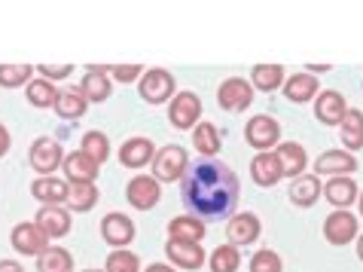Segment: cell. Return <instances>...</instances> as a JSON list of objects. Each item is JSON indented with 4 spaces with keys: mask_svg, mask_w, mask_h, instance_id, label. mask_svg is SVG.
I'll list each match as a JSON object with an SVG mask.
<instances>
[{
    "mask_svg": "<svg viewBox=\"0 0 363 272\" xmlns=\"http://www.w3.org/2000/svg\"><path fill=\"white\" fill-rule=\"evenodd\" d=\"M238 196H241L238 175L226 163H217V159L189 163L186 175L180 178V199L201 220L232 217L238 208Z\"/></svg>",
    "mask_w": 363,
    "mask_h": 272,
    "instance_id": "cell-1",
    "label": "cell"
},
{
    "mask_svg": "<svg viewBox=\"0 0 363 272\" xmlns=\"http://www.w3.org/2000/svg\"><path fill=\"white\" fill-rule=\"evenodd\" d=\"M153 178L159 184H171V180H180L189 168V153L180 144H168V147H159L156 156H153Z\"/></svg>",
    "mask_w": 363,
    "mask_h": 272,
    "instance_id": "cell-2",
    "label": "cell"
},
{
    "mask_svg": "<svg viewBox=\"0 0 363 272\" xmlns=\"http://www.w3.org/2000/svg\"><path fill=\"white\" fill-rule=\"evenodd\" d=\"M138 92L147 104H165L177 95V83L165 67H150V70H144V77L138 80Z\"/></svg>",
    "mask_w": 363,
    "mask_h": 272,
    "instance_id": "cell-3",
    "label": "cell"
},
{
    "mask_svg": "<svg viewBox=\"0 0 363 272\" xmlns=\"http://www.w3.org/2000/svg\"><path fill=\"white\" fill-rule=\"evenodd\" d=\"M245 141L257 150V153H269V150H275L281 144V126H278V119L269 116V114L250 116L247 126H245Z\"/></svg>",
    "mask_w": 363,
    "mask_h": 272,
    "instance_id": "cell-4",
    "label": "cell"
},
{
    "mask_svg": "<svg viewBox=\"0 0 363 272\" xmlns=\"http://www.w3.org/2000/svg\"><path fill=\"white\" fill-rule=\"evenodd\" d=\"M28 163H31V168L37 171V178H49L62 168L65 150L55 138H37L31 144V150H28Z\"/></svg>",
    "mask_w": 363,
    "mask_h": 272,
    "instance_id": "cell-5",
    "label": "cell"
},
{
    "mask_svg": "<svg viewBox=\"0 0 363 272\" xmlns=\"http://www.w3.org/2000/svg\"><path fill=\"white\" fill-rule=\"evenodd\" d=\"M217 104L226 110V114H245V110L254 104V86L245 77H229L220 83L217 89Z\"/></svg>",
    "mask_w": 363,
    "mask_h": 272,
    "instance_id": "cell-6",
    "label": "cell"
},
{
    "mask_svg": "<svg viewBox=\"0 0 363 272\" xmlns=\"http://www.w3.org/2000/svg\"><path fill=\"white\" fill-rule=\"evenodd\" d=\"M201 119V98L196 92H177L171 98V107H168V123L180 129V132H189L196 129Z\"/></svg>",
    "mask_w": 363,
    "mask_h": 272,
    "instance_id": "cell-7",
    "label": "cell"
},
{
    "mask_svg": "<svg viewBox=\"0 0 363 272\" xmlns=\"http://www.w3.org/2000/svg\"><path fill=\"white\" fill-rule=\"evenodd\" d=\"M125 199H128L132 208L150 211V208H156L159 202H162V187H159V180L153 175H135L125 187Z\"/></svg>",
    "mask_w": 363,
    "mask_h": 272,
    "instance_id": "cell-8",
    "label": "cell"
},
{
    "mask_svg": "<svg viewBox=\"0 0 363 272\" xmlns=\"http://www.w3.org/2000/svg\"><path fill=\"white\" fill-rule=\"evenodd\" d=\"M263 236V224L254 211H235L226 224V239L229 245L235 248H245V245H254V241Z\"/></svg>",
    "mask_w": 363,
    "mask_h": 272,
    "instance_id": "cell-9",
    "label": "cell"
},
{
    "mask_svg": "<svg viewBox=\"0 0 363 272\" xmlns=\"http://www.w3.org/2000/svg\"><path fill=\"white\" fill-rule=\"evenodd\" d=\"M9 241H13L16 254H25V257H40L49 248V239L43 236V229H40L34 220H22V224H16L13 233H9Z\"/></svg>",
    "mask_w": 363,
    "mask_h": 272,
    "instance_id": "cell-10",
    "label": "cell"
},
{
    "mask_svg": "<svg viewBox=\"0 0 363 272\" xmlns=\"http://www.w3.org/2000/svg\"><path fill=\"white\" fill-rule=\"evenodd\" d=\"M311 175H330V178H351L357 171V159L354 153H348V150H324L315 163H311Z\"/></svg>",
    "mask_w": 363,
    "mask_h": 272,
    "instance_id": "cell-11",
    "label": "cell"
},
{
    "mask_svg": "<svg viewBox=\"0 0 363 272\" xmlns=\"http://www.w3.org/2000/svg\"><path fill=\"white\" fill-rule=\"evenodd\" d=\"M101 239H104L113 251L128 248L135 241V220L128 214H123V211H113V214H107L101 220Z\"/></svg>",
    "mask_w": 363,
    "mask_h": 272,
    "instance_id": "cell-12",
    "label": "cell"
},
{
    "mask_svg": "<svg viewBox=\"0 0 363 272\" xmlns=\"http://www.w3.org/2000/svg\"><path fill=\"white\" fill-rule=\"evenodd\" d=\"M324 236H327L330 245H336V248L348 245V241L357 239V217L351 214V211H342V208L330 211L327 220H324Z\"/></svg>",
    "mask_w": 363,
    "mask_h": 272,
    "instance_id": "cell-13",
    "label": "cell"
},
{
    "mask_svg": "<svg viewBox=\"0 0 363 272\" xmlns=\"http://www.w3.org/2000/svg\"><path fill=\"white\" fill-rule=\"evenodd\" d=\"M34 224L43 229V236L49 241L65 239L70 233V208H65V205H43L34 214Z\"/></svg>",
    "mask_w": 363,
    "mask_h": 272,
    "instance_id": "cell-14",
    "label": "cell"
},
{
    "mask_svg": "<svg viewBox=\"0 0 363 272\" xmlns=\"http://www.w3.org/2000/svg\"><path fill=\"white\" fill-rule=\"evenodd\" d=\"M165 257L171 260V266H177V269H201L208 263L205 248L196 245V241H174V239H168Z\"/></svg>",
    "mask_w": 363,
    "mask_h": 272,
    "instance_id": "cell-15",
    "label": "cell"
},
{
    "mask_svg": "<svg viewBox=\"0 0 363 272\" xmlns=\"http://www.w3.org/2000/svg\"><path fill=\"white\" fill-rule=\"evenodd\" d=\"M275 156H278V163H281V175L284 178H299V175H306V168H308V153H306V147L296 144V141H281V144L275 147Z\"/></svg>",
    "mask_w": 363,
    "mask_h": 272,
    "instance_id": "cell-16",
    "label": "cell"
},
{
    "mask_svg": "<svg viewBox=\"0 0 363 272\" xmlns=\"http://www.w3.org/2000/svg\"><path fill=\"white\" fill-rule=\"evenodd\" d=\"M345 114H348V104H345V98H342V92H336V89H324V92H318V98H315L318 123L339 126L342 119H345Z\"/></svg>",
    "mask_w": 363,
    "mask_h": 272,
    "instance_id": "cell-17",
    "label": "cell"
},
{
    "mask_svg": "<svg viewBox=\"0 0 363 272\" xmlns=\"http://www.w3.org/2000/svg\"><path fill=\"white\" fill-rule=\"evenodd\" d=\"M65 178H67V184H95V178H98V171L101 165L92 163L83 150H74V153H67L65 156Z\"/></svg>",
    "mask_w": 363,
    "mask_h": 272,
    "instance_id": "cell-18",
    "label": "cell"
},
{
    "mask_svg": "<svg viewBox=\"0 0 363 272\" xmlns=\"http://www.w3.org/2000/svg\"><path fill=\"white\" fill-rule=\"evenodd\" d=\"M153 156H156V147H153V141L150 138H128L123 147H119V165H125V168H144L147 163H153Z\"/></svg>",
    "mask_w": 363,
    "mask_h": 272,
    "instance_id": "cell-19",
    "label": "cell"
},
{
    "mask_svg": "<svg viewBox=\"0 0 363 272\" xmlns=\"http://www.w3.org/2000/svg\"><path fill=\"white\" fill-rule=\"evenodd\" d=\"M250 178H254V184L263 187V190H272L281 178H284L281 175V163H278L275 150H269V153H257L254 159H250Z\"/></svg>",
    "mask_w": 363,
    "mask_h": 272,
    "instance_id": "cell-20",
    "label": "cell"
},
{
    "mask_svg": "<svg viewBox=\"0 0 363 272\" xmlns=\"http://www.w3.org/2000/svg\"><path fill=\"white\" fill-rule=\"evenodd\" d=\"M31 196L37 199V202H43V205H65L67 196H70V184L62 180V178H55V175L37 178L31 184Z\"/></svg>",
    "mask_w": 363,
    "mask_h": 272,
    "instance_id": "cell-21",
    "label": "cell"
},
{
    "mask_svg": "<svg viewBox=\"0 0 363 272\" xmlns=\"http://www.w3.org/2000/svg\"><path fill=\"white\" fill-rule=\"evenodd\" d=\"M79 92L86 95V102L101 104L113 92V83H110V77L101 70V65H86V77H83V83H79Z\"/></svg>",
    "mask_w": 363,
    "mask_h": 272,
    "instance_id": "cell-22",
    "label": "cell"
},
{
    "mask_svg": "<svg viewBox=\"0 0 363 272\" xmlns=\"http://www.w3.org/2000/svg\"><path fill=\"white\" fill-rule=\"evenodd\" d=\"M284 95H287V102H294V104H306V102H315L318 98V89H320V83H318V77L315 74H294V77H287L284 80Z\"/></svg>",
    "mask_w": 363,
    "mask_h": 272,
    "instance_id": "cell-23",
    "label": "cell"
},
{
    "mask_svg": "<svg viewBox=\"0 0 363 272\" xmlns=\"http://www.w3.org/2000/svg\"><path fill=\"white\" fill-rule=\"evenodd\" d=\"M324 193V184H320L318 175H299L290 180V202L296 208H311Z\"/></svg>",
    "mask_w": 363,
    "mask_h": 272,
    "instance_id": "cell-24",
    "label": "cell"
},
{
    "mask_svg": "<svg viewBox=\"0 0 363 272\" xmlns=\"http://www.w3.org/2000/svg\"><path fill=\"white\" fill-rule=\"evenodd\" d=\"M324 196H327V202H330L333 208L348 211L351 205L357 202L360 190H357V184H354L351 178H330L327 184H324Z\"/></svg>",
    "mask_w": 363,
    "mask_h": 272,
    "instance_id": "cell-25",
    "label": "cell"
},
{
    "mask_svg": "<svg viewBox=\"0 0 363 272\" xmlns=\"http://www.w3.org/2000/svg\"><path fill=\"white\" fill-rule=\"evenodd\" d=\"M86 107H89V102H86V95L79 92V86H74V89H58V98H55V114L62 116V119H83L86 116Z\"/></svg>",
    "mask_w": 363,
    "mask_h": 272,
    "instance_id": "cell-26",
    "label": "cell"
},
{
    "mask_svg": "<svg viewBox=\"0 0 363 272\" xmlns=\"http://www.w3.org/2000/svg\"><path fill=\"white\" fill-rule=\"evenodd\" d=\"M168 236L174 241H196V245H201V239H205V220L196 214H177L168 224Z\"/></svg>",
    "mask_w": 363,
    "mask_h": 272,
    "instance_id": "cell-27",
    "label": "cell"
},
{
    "mask_svg": "<svg viewBox=\"0 0 363 272\" xmlns=\"http://www.w3.org/2000/svg\"><path fill=\"white\" fill-rule=\"evenodd\" d=\"M193 147H196V153L199 156H205V159H214L220 150H223V138H220V129L214 123H199L193 129Z\"/></svg>",
    "mask_w": 363,
    "mask_h": 272,
    "instance_id": "cell-28",
    "label": "cell"
},
{
    "mask_svg": "<svg viewBox=\"0 0 363 272\" xmlns=\"http://www.w3.org/2000/svg\"><path fill=\"white\" fill-rule=\"evenodd\" d=\"M284 67L281 65H254L250 67V86H254V92H275V89L284 86Z\"/></svg>",
    "mask_w": 363,
    "mask_h": 272,
    "instance_id": "cell-29",
    "label": "cell"
},
{
    "mask_svg": "<svg viewBox=\"0 0 363 272\" xmlns=\"http://www.w3.org/2000/svg\"><path fill=\"white\" fill-rule=\"evenodd\" d=\"M342 129V144L351 153V150H363V110L357 107H348L345 119L339 123Z\"/></svg>",
    "mask_w": 363,
    "mask_h": 272,
    "instance_id": "cell-30",
    "label": "cell"
},
{
    "mask_svg": "<svg viewBox=\"0 0 363 272\" xmlns=\"http://www.w3.org/2000/svg\"><path fill=\"white\" fill-rule=\"evenodd\" d=\"M37 272H74V257L62 245H49L37 257Z\"/></svg>",
    "mask_w": 363,
    "mask_h": 272,
    "instance_id": "cell-31",
    "label": "cell"
},
{
    "mask_svg": "<svg viewBox=\"0 0 363 272\" xmlns=\"http://www.w3.org/2000/svg\"><path fill=\"white\" fill-rule=\"evenodd\" d=\"M208 266L211 272H238L241 266V251L235 245H217L214 251H211V257H208Z\"/></svg>",
    "mask_w": 363,
    "mask_h": 272,
    "instance_id": "cell-32",
    "label": "cell"
},
{
    "mask_svg": "<svg viewBox=\"0 0 363 272\" xmlns=\"http://www.w3.org/2000/svg\"><path fill=\"white\" fill-rule=\"evenodd\" d=\"M25 95H28V102H31V107H55L58 89H55V83L37 77V80H31V83L25 86Z\"/></svg>",
    "mask_w": 363,
    "mask_h": 272,
    "instance_id": "cell-33",
    "label": "cell"
},
{
    "mask_svg": "<svg viewBox=\"0 0 363 272\" xmlns=\"http://www.w3.org/2000/svg\"><path fill=\"white\" fill-rule=\"evenodd\" d=\"M98 187L95 184H70V196H67V205L70 211H77V214H86V211H92L98 205Z\"/></svg>",
    "mask_w": 363,
    "mask_h": 272,
    "instance_id": "cell-34",
    "label": "cell"
},
{
    "mask_svg": "<svg viewBox=\"0 0 363 272\" xmlns=\"http://www.w3.org/2000/svg\"><path fill=\"white\" fill-rule=\"evenodd\" d=\"M104 272H140V257L128 248L110 251L104 260Z\"/></svg>",
    "mask_w": 363,
    "mask_h": 272,
    "instance_id": "cell-35",
    "label": "cell"
},
{
    "mask_svg": "<svg viewBox=\"0 0 363 272\" xmlns=\"http://www.w3.org/2000/svg\"><path fill=\"white\" fill-rule=\"evenodd\" d=\"M83 153L92 159V163H107V156H110V141H107V135L104 132H86L83 135Z\"/></svg>",
    "mask_w": 363,
    "mask_h": 272,
    "instance_id": "cell-36",
    "label": "cell"
},
{
    "mask_svg": "<svg viewBox=\"0 0 363 272\" xmlns=\"http://www.w3.org/2000/svg\"><path fill=\"white\" fill-rule=\"evenodd\" d=\"M31 74H34V65H0V86L4 89L28 86Z\"/></svg>",
    "mask_w": 363,
    "mask_h": 272,
    "instance_id": "cell-37",
    "label": "cell"
},
{
    "mask_svg": "<svg viewBox=\"0 0 363 272\" xmlns=\"http://www.w3.org/2000/svg\"><path fill=\"white\" fill-rule=\"evenodd\" d=\"M250 272H284V263L275 251L269 248H259L254 257H250Z\"/></svg>",
    "mask_w": 363,
    "mask_h": 272,
    "instance_id": "cell-38",
    "label": "cell"
},
{
    "mask_svg": "<svg viewBox=\"0 0 363 272\" xmlns=\"http://www.w3.org/2000/svg\"><path fill=\"white\" fill-rule=\"evenodd\" d=\"M107 77H113L116 83H135L144 77V65H101Z\"/></svg>",
    "mask_w": 363,
    "mask_h": 272,
    "instance_id": "cell-39",
    "label": "cell"
},
{
    "mask_svg": "<svg viewBox=\"0 0 363 272\" xmlns=\"http://www.w3.org/2000/svg\"><path fill=\"white\" fill-rule=\"evenodd\" d=\"M40 77L49 80V83H55V80H65L70 77V70H74V65H37Z\"/></svg>",
    "mask_w": 363,
    "mask_h": 272,
    "instance_id": "cell-40",
    "label": "cell"
},
{
    "mask_svg": "<svg viewBox=\"0 0 363 272\" xmlns=\"http://www.w3.org/2000/svg\"><path fill=\"white\" fill-rule=\"evenodd\" d=\"M9 147H13V138H9V129L0 123V156H6Z\"/></svg>",
    "mask_w": 363,
    "mask_h": 272,
    "instance_id": "cell-41",
    "label": "cell"
},
{
    "mask_svg": "<svg viewBox=\"0 0 363 272\" xmlns=\"http://www.w3.org/2000/svg\"><path fill=\"white\" fill-rule=\"evenodd\" d=\"M0 272H25V266L18 260H0Z\"/></svg>",
    "mask_w": 363,
    "mask_h": 272,
    "instance_id": "cell-42",
    "label": "cell"
},
{
    "mask_svg": "<svg viewBox=\"0 0 363 272\" xmlns=\"http://www.w3.org/2000/svg\"><path fill=\"white\" fill-rule=\"evenodd\" d=\"M144 272H177L174 266H168V263H150Z\"/></svg>",
    "mask_w": 363,
    "mask_h": 272,
    "instance_id": "cell-43",
    "label": "cell"
},
{
    "mask_svg": "<svg viewBox=\"0 0 363 272\" xmlns=\"http://www.w3.org/2000/svg\"><path fill=\"white\" fill-rule=\"evenodd\" d=\"M357 257H360V263H363V236H357Z\"/></svg>",
    "mask_w": 363,
    "mask_h": 272,
    "instance_id": "cell-44",
    "label": "cell"
},
{
    "mask_svg": "<svg viewBox=\"0 0 363 272\" xmlns=\"http://www.w3.org/2000/svg\"><path fill=\"white\" fill-rule=\"evenodd\" d=\"M357 205H360V217H363V193L357 196Z\"/></svg>",
    "mask_w": 363,
    "mask_h": 272,
    "instance_id": "cell-45",
    "label": "cell"
},
{
    "mask_svg": "<svg viewBox=\"0 0 363 272\" xmlns=\"http://www.w3.org/2000/svg\"><path fill=\"white\" fill-rule=\"evenodd\" d=\"M79 272H104V269H79Z\"/></svg>",
    "mask_w": 363,
    "mask_h": 272,
    "instance_id": "cell-46",
    "label": "cell"
}]
</instances>
